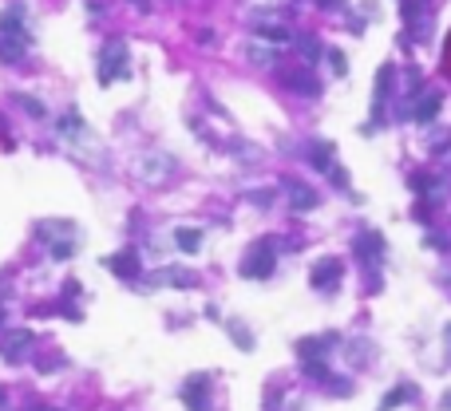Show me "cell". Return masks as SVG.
Segmentation results:
<instances>
[{
	"instance_id": "obj_1",
	"label": "cell",
	"mask_w": 451,
	"mask_h": 411,
	"mask_svg": "<svg viewBox=\"0 0 451 411\" xmlns=\"http://www.w3.org/2000/svg\"><path fill=\"white\" fill-rule=\"evenodd\" d=\"M119 72H123V44L115 40V44H107V48H103V63H99V79H103V84H111V79H115Z\"/></svg>"
},
{
	"instance_id": "obj_2",
	"label": "cell",
	"mask_w": 451,
	"mask_h": 411,
	"mask_svg": "<svg viewBox=\"0 0 451 411\" xmlns=\"http://www.w3.org/2000/svg\"><path fill=\"white\" fill-rule=\"evenodd\" d=\"M337 277H341L337 261H325V265H317V273H313V285H325V289H332V285H337Z\"/></svg>"
},
{
	"instance_id": "obj_3",
	"label": "cell",
	"mask_w": 451,
	"mask_h": 411,
	"mask_svg": "<svg viewBox=\"0 0 451 411\" xmlns=\"http://www.w3.org/2000/svg\"><path fill=\"white\" fill-rule=\"evenodd\" d=\"M436 111H439V99H436V95H427L424 103H420V111H415V119H420V123H427L431 115H436Z\"/></svg>"
},
{
	"instance_id": "obj_4",
	"label": "cell",
	"mask_w": 451,
	"mask_h": 411,
	"mask_svg": "<svg viewBox=\"0 0 451 411\" xmlns=\"http://www.w3.org/2000/svg\"><path fill=\"white\" fill-rule=\"evenodd\" d=\"M293 202H297V210H309V206H313V194H309V190H301V186H293Z\"/></svg>"
},
{
	"instance_id": "obj_5",
	"label": "cell",
	"mask_w": 451,
	"mask_h": 411,
	"mask_svg": "<svg viewBox=\"0 0 451 411\" xmlns=\"http://www.w3.org/2000/svg\"><path fill=\"white\" fill-rule=\"evenodd\" d=\"M178 245H183V249H198V233L194 230H178Z\"/></svg>"
},
{
	"instance_id": "obj_6",
	"label": "cell",
	"mask_w": 451,
	"mask_h": 411,
	"mask_svg": "<svg viewBox=\"0 0 451 411\" xmlns=\"http://www.w3.org/2000/svg\"><path fill=\"white\" fill-rule=\"evenodd\" d=\"M329 63H332V72H337V75L344 72V56H341V52H329Z\"/></svg>"
},
{
	"instance_id": "obj_7",
	"label": "cell",
	"mask_w": 451,
	"mask_h": 411,
	"mask_svg": "<svg viewBox=\"0 0 451 411\" xmlns=\"http://www.w3.org/2000/svg\"><path fill=\"white\" fill-rule=\"evenodd\" d=\"M448 56H451V40H448Z\"/></svg>"
}]
</instances>
